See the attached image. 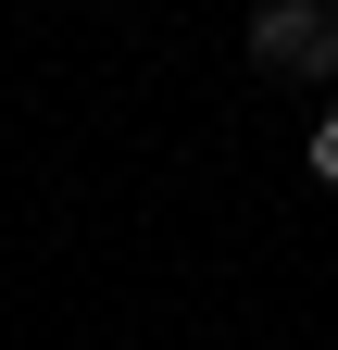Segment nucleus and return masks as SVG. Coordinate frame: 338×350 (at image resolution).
<instances>
[{
	"label": "nucleus",
	"mask_w": 338,
	"mask_h": 350,
	"mask_svg": "<svg viewBox=\"0 0 338 350\" xmlns=\"http://www.w3.org/2000/svg\"><path fill=\"white\" fill-rule=\"evenodd\" d=\"M313 175H326V188H338V113L313 125Z\"/></svg>",
	"instance_id": "nucleus-2"
},
{
	"label": "nucleus",
	"mask_w": 338,
	"mask_h": 350,
	"mask_svg": "<svg viewBox=\"0 0 338 350\" xmlns=\"http://www.w3.org/2000/svg\"><path fill=\"white\" fill-rule=\"evenodd\" d=\"M250 63H263V75H326L338 63L326 0H263V13H250Z\"/></svg>",
	"instance_id": "nucleus-1"
}]
</instances>
